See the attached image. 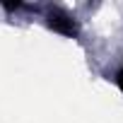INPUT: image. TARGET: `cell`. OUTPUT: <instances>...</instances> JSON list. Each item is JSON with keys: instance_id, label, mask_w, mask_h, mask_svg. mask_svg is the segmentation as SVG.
Here are the masks:
<instances>
[{"instance_id": "1", "label": "cell", "mask_w": 123, "mask_h": 123, "mask_svg": "<svg viewBox=\"0 0 123 123\" xmlns=\"http://www.w3.org/2000/svg\"><path fill=\"white\" fill-rule=\"evenodd\" d=\"M41 22H43V27H46L51 34L63 36V39H73V41H80V39H82V31H85L82 19H80L73 10H68L65 5H55V3L43 5V10H41Z\"/></svg>"}, {"instance_id": "2", "label": "cell", "mask_w": 123, "mask_h": 123, "mask_svg": "<svg viewBox=\"0 0 123 123\" xmlns=\"http://www.w3.org/2000/svg\"><path fill=\"white\" fill-rule=\"evenodd\" d=\"M113 85H116V89L123 94V65H118V68H113V73H111V77H109Z\"/></svg>"}]
</instances>
